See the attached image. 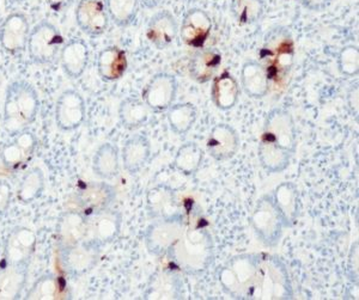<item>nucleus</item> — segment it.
<instances>
[{
	"instance_id": "nucleus-1",
	"label": "nucleus",
	"mask_w": 359,
	"mask_h": 300,
	"mask_svg": "<svg viewBox=\"0 0 359 300\" xmlns=\"http://www.w3.org/2000/svg\"><path fill=\"white\" fill-rule=\"evenodd\" d=\"M296 150V128L289 111L273 109L266 118L262 140L259 145V159L269 172H282L289 167Z\"/></svg>"
},
{
	"instance_id": "nucleus-2",
	"label": "nucleus",
	"mask_w": 359,
	"mask_h": 300,
	"mask_svg": "<svg viewBox=\"0 0 359 300\" xmlns=\"http://www.w3.org/2000/svg\"><path fill=\"white\" fill-rule=\"evenodd\" d=\"M260 61L269 84H273L276 89L284 90L290 84L294 42L287 29L278 27L269 30L260 49Z\"/></svg>"
},
{
	"instance_id": "nucleus-3",
	"label": "nucleus",
	"mask_w": 359,
	"mask_h": 300,
	"mask_svg": "<svg viewBox=\"0 0 359 300\" xmlns=\"http://www.w3.org/2000/svg\"><path fill=\"white\" fill-rule=\"evenodd\" d=\"M39 108L40 100L34 86L27 81H13L5 93V130L15 135L27 130L35 121Z\"/></svg>"
},
{
	"instance_id": "nucleus-4",
	"label": "nucleus",
	"mask_w": 359,
	"mask_h": 300,
	"mask_svg": "<svg viewBox=\"0 0 359 300\" xmlns=\"http://www.w3.org/2000/svg\"><path fill=\"white\" fill-rule=\"evenodd\" d=\"M62 33L48 20H42L29 33V57L37 65L52 64L62 50Z\"/></svg>"
},
{
	"instance_id": "nucleus-5",
	"label": "nucleus",
	"mask_w": 359,
	"mask_h": 300,
	"mask_svg": "<svg viewBox=\"0 0 359 300\" xmlns=\"http://www.w3.org/2000/svg\"><path fill=\"white\" fill-rule=\"evenodd\" d=\"M250 224L262 243L269 247L279 243L283 229L286 227L282 214L271 196H264L259 200L250 217Z\"/></svg>"
},
{
	"instance_id": "nucleus-6",
	"label": "nucleus",
	"mask_w": 359,
	"mask_h": 300,
	"mask_svg": "<svg viewBox=\"0 0 359 300\" xmlns=\"http://www.w3.org/2000/svg\"><path fill=\"white\" fill-rule=\"evenodd\" d=\"M101 247L102 245L95 240H84L74 245L62 247V267L69 275H84L97 264Z\"/></svg>"
},
{
	"instance_id": "nucleus-7",
	"label": "nucleus",
	"mask_w": 359,
	"mask_h": 300,
	"mask_svg": "<svg viewBox=\"0 0 359 300\" xmlns=\"http://www.w3.org/2000/svg\"><path fill=\"white\" fill-rule=\"evenodd\" d=\"M182 230L184 221L175 215L167 217L152 224L145 236L147 250L155 255H162L170 252L182 238Z\"/></svg>"
},
{
	"instance_id": "nucleus-8",
	"label": "nucleus",
	"mask_w": 359,
	"mask_h": 300,
	"mask_svg": "<svg viewBox=\"0 0 359 300\" xmlns=\"http://www.w3.org/2000/svg\"><path fill=\"white\" fill-rule=\"evenodd\" d=\"M86 118V102L76 90H65L55 104V122L64 132L76 130L82 126Z\"/></svg>"
},
{
	"instance_id": "nucleus-9",
	"label": "nucleus",
	"mask_w": 359,
	"mask_h": 300,
	"mask_svg": "<svg viewBox=\"0 0 359 300\" xmlns=\"http://www.w3.org/2000/svg\"><path fill=\"white\" fill-rule=\"evenodd\" d=\"M36 247V235L28 227H16L4 245V264L29 266Z\"/></svg>"
},
{
	"instance_id": "nucleus-10",
	"label": "nucleus",
	"mask_w": 359,
	"mask_h": 300,
	"mask_svg": "<svg viewBox=\"0 0 359 300\" xmlns=\"http://www.w3.org/2000/svg\"><path fill=\"white\" fill-rule=\"evenodd\" d=\"M212 30V20L203 8L188 10L182 20L180 35L186 45L201 48L206 43Z\"/></svg>"
},
{
	"instance_id": "nucleus-11",
	"label": "nucleus",
	"mask_w": 359,
	"mask_h": 300,
	"mask_svg": "<svg viewBox=\"0 0 359 300\" xmlns=\"http://www.w3.org/2000/svg\"><path fill=\"white\" fill-rule=\"evenodd\" d=\"M36 146V135L33 132L23 130L21 133L15 134L13 142H8L3 147L1 161L10 170H18L33 158Z\"/></svg>"
},
{
	"instance_id": "nucleus-12",
	"label": "nucleus",
	"mask_w": 359,
	"mask_h": 300,
	"mask_svg": "<svg viewBox=\"0 0 359 300\" xmlns=\"http://www.w3.org/2000/svg\"><path fill=\"white\" fill-rule=\"evenodd\" d=\"M78 27L89 36H100L108 28V13L102 0H79L76 10Z\"/></svg>"
},
{
	"instance_id": "nucleus-13",
	"label": "nucleus",
	"mask_w": 359,
	"mask_h": 300,
	"mask_svg": "<svg viewBox=\"0 0 359 300\" xmlns=\"http://www.w3.org/2000/svg\"><path fill=\"white\" fill-rule=\"evenodd\" d=\"M177 91L176 78L169 74H156L144 91V100L150 109L162 111L172 106Z\"/></svg>"
},
{
	"instance_id": "nucleus-14",
	"label": "nucleus",
	"mask_w": 359,
	"mask_h": 300,
	"mask_svg": "<svg viewBox=\"0 0 359 300\" xmlns=\"http://www.w3.org/2000/svg\"><path fill=\"white\" fill-rule=\"evenodd\" d=\"M208 154L216 161H228L235 157L240 147V137L233 127L219 123L213 127L206 142Z\"/></svg>"
},
{
	"instance_id": "nucleus-15",
	"label": "nucleus",
	"mask_w": 359,
	"mask_h": 300,
	"mask_svg": "<svg viewBox=\"0 0 359 300\" xmlns=\"http://www.w3.org/2000/svg\"><path fill=\"white\" fill-rule=\"evenodd\" d=\"M115 198V188L106 182L88 183L78 194V201L86 215L97 214L109 208Z\"/></svg>"
},
{
	"instance_id": "nucleus-16",
	"label": "nucleus",
	"mask_w": 359,
	"mask_h": 300,
	"mask_svg": "<svg viewBox=\"0 0 359 300\" xmlns=\"http://www.w3.org/2000/svg\"><path fill=\"white\" fill-rule=\"evenodd\" d=\"M29 22L23 13L6 17L0 28V43L8 53L21 52L28 43Z\"/></svg>"
},
{
	"instance_id": "nucleus-17",
	"label": "nucleus",
	"mask_w": 359,
	"mask_h": 300,
	"mask_svg": "<svg viewBox=\"0 0 359 300\" xmlns=\"http://www.w3.org/2000/svg\"><path fill=\"white\" fill-rule=\"evenodd\" d=\"M60 62L67 77L78 79L89 62V47L82 39H72L60 50Z\"/></svg>"
},
{
	"instance_id": "nucleus-18",
	"label": "nucleus",
	"mask_w": 359,
	"mask_h": 300,
	"mask_svg": "<svg viewBox=\"0 0 359 300\" xmlns=\"http://www.w3.org/2000/svg\"><path fill=\"white\" fill-rule=\"evenodd\" d=\"M89 230L86 215L82 212L67 211L57 220V237L62 247H69L86 240Z\"/></svg>"
},
{
	"instance_id": "nucleus-19",
	"label": "nucleus",
	"mask_w": 359,
	"mask_h": 300,
	"mask_svg": "<svg viewBox=\"0 0 359 300\" xmlns=\"http://www.w3.org/2000/svg\"><path fill=\"white\" fill-rule=\"evenodd\" d=\"M179 25L169 11H161L151 17L147 25V36L156 48L164 49L175 40Z\"/></svg>"
},
{
	"instance_id": "nucleus-20",
	"label": "nucleus",
	"mask_w": 359,
	"mask_h": 300,
	"mask_svg": "<svg viewBox=\"0 0 359 300\" xmlns=\"http://www.w3.org/2000/svg\"><path fill=\"white\" fill-rule=\"evenodd\" d=\"M28 272L29 266L4 264L0 268V299H18L27 284Z\"/></svg>"
},
{
	"instance_id": "nucleus-21",
	"label": "nucleus",
	"mask_w": 359,
	"mask_h": 300,
	"mask_svg": "<svg viewBox=\"0 0 359 300\" xmlns=\"http://www.w3.org/2000/svg\"><path fill=\"white\" fill-rule=\"evenodd\" d=\"M127 69V57L125 50L111 46L98 54V76L103 81H115L123 77Z\"/></svg>"
},
{
	"instance_id": "nucleus-22",
	"label": "nucleus",
	"mask_w": 359,
	"mask_h": 300,
	"mask_svg": "<svg viewBox=\"0 0 359 300\" xmlns=\"http://www.w3.org/2000/svg\"><path fill=\"white\" fill-rule=\"evenodd\" d=\"M240 97V86L233 74L224 71L213 78L211 98L213 104L221 110H229L236 106Z\"/></svg>"
},
{
	"instance_id": "nucleus-23",
	"label": "nucleus",
	"mask_w": 359,
	"mask_h": 300,
	"mask_svg": "<svg viewBox=\"0 0 359 300\" xmlns=\"http://www.w3.org/2000/svg\"><path fill=\"white\" fill-rule=\"evenodd\" d=\"M222 64L221 54L212 49H201L196 52L189 62V76L196 83H208L216 76Z\"/></svg>"
},
{
	"instance_id": "nucleus-24",
	"label": "nucleus",
	"mask_w": 359,
	"mask_h": 300,
	"mask_svg": "<svg viewBox=\"0 0 359 300\" xmlns=\"http://www.w3.org/2000/svg\"><path fill=\"white\" fill-rule=\"evenodd\" d=\"M151 156V145L147 137L135 135L128 139L123 149V167L130 174H137Z\"/></svg>"
},
{
	"instance_id": "nucleus-25",
	"label": "nucleus",
	"mask_w": 359,
	"mask_h": 300,
	"mask_svg": "<svg viewBox=\"0 0 359 300\" xmlns=\"http://www.w3.org/2000/svg\"><path fill=\"white\" fill-rule=\"evenodd\" d=\"M241 86L252 98L265 97L269 91V79L260 62L247 61L241 69Z\"/></svg>"
},
{
	"instance_id": "nucleus-26",
	"label": "nucleus",
	"mask_w": 359,
	"mask_h": 300,
	"mask_svg": "<svg viewBox=\"0 0 359 300\" xmlns=\"http://www.w3.org/2000/svg\"><path fill=\"white\" fill-rule=\"evenodd\" d=\"M94 238L101 245L114 240L121 230V214L116 211L104 210L101 213L95 214V219L91 226Z\"/></svg>"
},
{
	"instance_id": "nucleus-27",
	"label": "nucleus",
	"mask_w": 359,
	"mask_h": 300,
	"mask_svg": "<svg viewBox=\"0 0 359 300\" xmlns=\"http://www.w3.org/2000/svg\"><path fill=\"white\" fill-rule=\"evenodd\" d=\"M120 169V157L118 147L106 142L98 147L94 159H93V170L101 179H113L118 174Z\"/></svg>"
},
{
	"instance_id": "nucleus-28",
	"label": "nucleus",
	"mask_w": 359,
	"mask_h": 300,
	"mask_svg": "<svg viewBox=\"0 0 359 300\" xmlns=\"http://www.w3.org/2000/svg\"><path fill=\"white\" fill-rule=\"evenodd\" d=\"M66 298L65 281L60 276L46 274L39 278L29 289L27 299H62Z\"/></svg>"
},
{
	"instance_id": "nucleus-29",
	"label": "nucleus",
	"mask_w": 359,
	"mask_h": 300,
	"mask_svg": "<svg viewBox=\"0 0 359 300\" xmlns=\"http://www.w3.org/2000/svg\"><path fill=\"white\" fill-rule=\"evenodd\" d=\"M276 206L282 214L285 226H292L297 217L298 193L292 183H282L274 191Z\"/></svg>"
},
{
	"instance_id": "nucleus-30",
	"label": "nucleus",
	"mask_w": 359,
	"mask_h": 300,
	"mask_svg": "<svg viewBox=\"0 0 359 300\" xmlns=\"http://www.w3.org/2000/svg\"><path fill=\"white\" fill-rule=\"evenodd\" d=\"M149 107L143 102L135 97H127L118 107V118L123 127L128 130H135L143 126L149 118Z\"/></svg>"
},
{
	"instance_id": "nucleus-31",
	"label": "nucleus",
	"mask_w": 359,
	"mask_h": 300,
	"mask_svg": "<svg viewBox=\"0 0 359 300\" xmlns=\"http://www.w3.org/2000/svg\"><path fill=\"white\" fill-rule=\"evenodd\" d=\"M45 174L40 168H33L25 172L22 177L20 187L17 191V198L25 205L32 203L41 196L45 191Z\"/></svg>"
},
{
	"instance_id": "nucleus-32",
	"label": "nucleus",
	"mask_w": 359,
	"mask_h": 300,
	"mask_svg": "<svg viewBox=\"0 0 359 300\" xmlns=\"http://www.w3.org/2000/svg\"><path fill=\"white\" fill-rule=\"evenodd\" d=\"M196 107L192 103H181L169 108L168 111V122L172 132L176 134L187 133L196 123Z\"/></svg>"
},
{
	"instance_id": "nucleus-33",
	"label": "nucleus",
	"mask_w": 359,
	"mask_h": 300,
	"mask_svg": "<svg viewBox=\"0 0 359 300\" xmlns=\"http://www.w3.org/2000/svg\"><path fill=\"white\" fill-rule=\"evenodd\" d=\"M203 162V151L194 142H187L180 147L175 156V168L184 175L196 174Z\"/></svg>"
},
{
	"instance_id": "nucleus-34",
	"label": "nucleus",
	"mask_w": 359,
	"mask_h": 300,
	"mask_svg": "<svg viewBox=\"0 0 359 300\" xmlns=\"http://www.w3.org/2000/svg\"><path fill=\"white\" fill-rule=\"evenodd\" d=\"M230 10L237 23L241 25H253L264 13L262 0H231Z\"/></svg>"
},
{
	"instance_id": "nucleus-35",
	"label": "nucleus",
	"mask_w": 359,
	"mask_h": 300,
	"mask_svg": "<svg viewBox=\"0 0 359 300\" xmlns=\"http://www.w3.org/2000/svg\"><path fill=\"white\" fill-rule=\"evenodd\" d=\"M139 0H106L107 13L118 27H127L135 20Z\"/></svg>"
},
{
	"instance_id": "nucleus-36",
	"label": "nucleus",
	"mask_w": 359,
	"mask_h": 300,
	"mask_svg": "<svg viewBox=\"0 0 359 300\" xmlns=\"http://www.w3.org/2000/svg\"><path fill=\"white\" fill-rule=\"evenodd\" d=\"M338 69L347 77L357 76L359 71V50L357 46L344 47L338 55Z\"/></svg>"
},
{
	"instance_id": "nucleus-37",
	"label": "nucleus",
	"mask_w": 359,
	"mask_h": 300,
	"mask_svg": "<svg viewBox=\"0 0 359 300\" xmlns=\"http://www.w3.org/2000/svg\"><path fill=\"white\" fill-rule=\"evenodd\" d=\"M13 189L6 181H0V215L5 214L8 212L10 203H11Z\"/></svg>"
},
{
	"instance_id": "nucleus-38",
	"label": "nucleus",
	"mask_w": 359,
	"mask_h": 300,
	"mask_svg": "<svg viewBox=\"0 0 359 300\" xmlns=\"http://www.w3.org/2000/svg\"><path fill=\"white\" fill-rule=\"evenodd\" d=\"M347 268H348V273H350L352 281H355V284H358V242H355L352 245Z\"/></svg>"
},
{
	"instance_id": "nucleus-39",
	"label": "nucleus",
	"mask_w": 359,
	"mask_h": 300,
	"mask_svg": "<svg viewBox=\"0 0 359 300\" xmlns=\"http://www.w3.org/2000/svg\"><path fill=\"white\" fill-rule=\"evenodd\" d=\"M332 0H301L303 6L309 8L311 11H321L331 3Z\"/></svg>"
},
{
	"instance_id": "nucleus-40",
	"label": "nucleus",
	"mask_w": 359,
	"mask_h": 300,
	"mask_svg": "<svg viewBox=\"0 0 359 300\" xmlns=\"http://www.w3.org/2000/svg\"><path fill=\"white\" fill-rule=\"evenodd\" d=\"M347 102H348V107L351 108L352 113L358 115V86L352 88L347 96Z\"/></svg>"
},
{
	"instance_id": "nucleus-41",
	"label": "nucleus",
	"mask_w": 359,
	"mask_h": 300,
	"mask_svg": "<svg viewBox=\"0 0 359 300\" xmlns=\"http://www.w3.org/2000/svg\"><path fill=\"white\" fill-rule=\"evenodd\" d=\"M46 1L55 11H62L74 3V0H46Z\"/></svg>"
},
{
	"instance_id": "nucleus-42",
	"label": "nucleus",
	"mask_w": 359,
	"mask_h": 300,
	"mask_svg": "<svg viewBox=\"0 0 359 300\" xmlns=\"http://www.w3.org/2000/svg\"><path fill=\"white\" fill-rule=\"evenodd\" d=\"M144 6H147V8H154L161 3V0H142Z\"/></svg>"
},
{
	"instance_id": "nucleus-43",
	"label": "nucleus",
	"mask_w": 359,
	"mask_h": 300,
	"mask_svg": "<svg viewBox=\"0 0 359 300\" xmlns=\"http://www.w3.org/2000/svg\"><path fill=\"white\" fill-rule=\"evenodd\" d=\"M13 3H22V1H25V0H11Z\"/></svg>"
}]
</instances>
